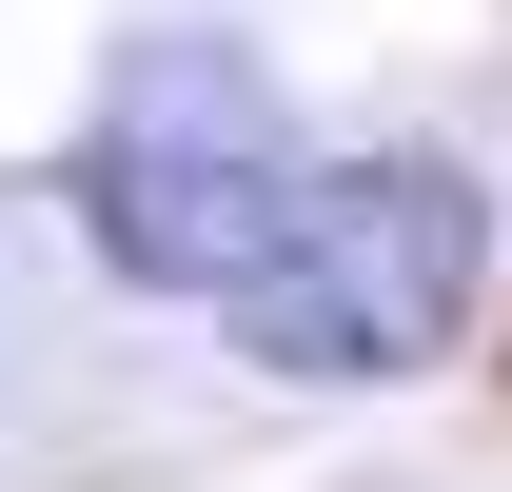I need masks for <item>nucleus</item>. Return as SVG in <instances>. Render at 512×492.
I'll use <instances>...</instances> for the list:
<instances>
[{"mask_svg": "<svg viewBox=\"0 0 512 492\" xmlns=\"http://www.w3.org/2000/svg\"><path fill=\"white\" fill-rule=\"evenodd\" d=\"M276 197H296V119H276V79L237 40H119L99 79V119H79V237L119 256L138 296H217L256 237H276Z\"/></svg>", "mask_w": 512, "mask_h": 492, "instance_id": "obj_2", "label": "nucleus"}, {"mask_svg": "<svg viewBox=\"0 0 512 492\" xmlns=\"http://www.w3.org/2000/svg\"><path fill=\"white\" fill-rule=\"evenodd\" d=\"M473 276H493L473 158H414V138H394V158H296L276 237H256L217 296H237V335L276 374H414V355H453Z\"/></svg>", "mask_w": 512, "mask_h": 492, "instance_id": "obj_1", "label": "nucleus"}]
</instances>
